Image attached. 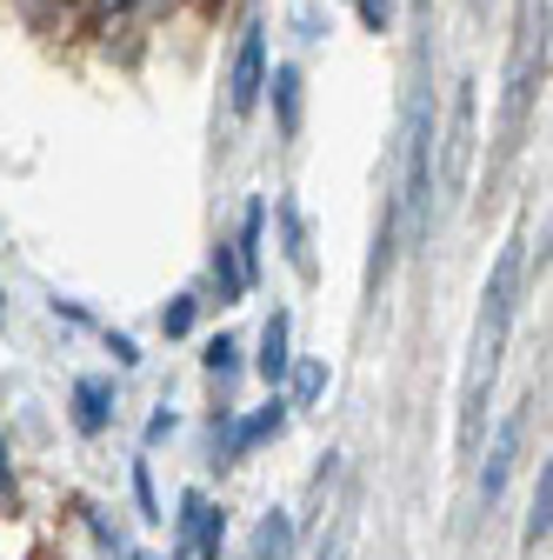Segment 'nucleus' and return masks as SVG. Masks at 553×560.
Returning <instances> with one entry per match:
<instances>
[{
    "label": "nucleus",
    "instance_id": "nucleus-6",
    "mask_svg": "<svg viewBox=\"0 0 553 560\" xmlns=\"http://www.w3.org/2000/svg\"><path fill=\"white\" fill-rule=\"evenodd\" d=\"M273 228H281V254H287V267H294V280H320V260H314V234H307V214H301V200L294 194H273Z\"/></svg>",
    "mask_w": 553,
    "mask_h": 560
},
{
    "label": "nucleus",
    "instance_id": "nucleus-29",
    "mask_svg": "<svg viewBox=\"0 0 553 560\" xmlns=\"http://www.w3.org/2000/svg\"><path fill=\"white\" fill-rule=\"evenodd\" d=\"M413 8H421V14H427V8H434V0H413Z\"/></svg>",
    "mask_w": 553,
    "mask_h": 560
},
{
    "label": "nucleus",
    "instance_id": "nucleus-25",
    "mask_svg": "<svg viewBox=\"0 0 553 560\" xmlns=\"http://www.w3.org/2000/svg\"><path fill=\"white\" fill-rule=\"evenodd\" d=\"M87 8H94L101 21H127V14H133V0H87Z\"/></svg>",
    "mask_w": 553,
    "mask_h": 560
},
{
    "label": "nucleus",
    "instance_id": "nucleus-16",
    "mask_svg": "<svg viewBox=\"0 0 553 560\" xmlns=\"http://www.w3.org/2000/svg\"><path fill=\"white\" fill-rule=\"evenodd\" d=\"M200 368H207V374H214V381L227 387V381H234V374L247 368V347H240L234 334H214V340H207V347H200Z\"/></svg>",
    "mask_w": 553,
    "mask_h": 560
},
{
    "label": "nucleus",
    "instance_id": "nucleus-20",
    "mask_svg": "<svg viewBox=\"0 0 553 560\" xmlns=\"http://www.w3.org/2000/svg\"><path fill=\"white\" fill-rule=\"evenodd\" d=\"M354 14L367 34H393V0H354Z\"/></svg>",
    "mask_w": 553,
    "mask_h": 560
},
{
    "label": "nucleus",
    "instance_id": "nucleus-21",
    "mask_svg": "<svg viewBox=\"0 0 553 560\" xmlns=\"http://www.w3.org/2000/svg\"><path fill=\"white\" fill-rule=\"evenodd\" d=\"M101 340H107V354H114V368H120V374L141 368V347H133V334H114V327H107Z\"/></svg>",
    "mask_w": 553,
    "mask_h": 560
},
{
    "label": "nucleus",
    "instance_id": "nucleus-28",
    "mask_svg": "<svg viewBox=\"0 0 553 560\" xmlns=\"http://www.w3.org/2000/svg\"><path fill=\"white\" fill-rule=\"evenodd\" d=\"M0 327H8V288H0Z\"/></svg>",
    "mask_w": 553,
    "mask_h": 560
},
{
    "label": "nucleus",
    "instance_id": "nucleus-22",
    "mask_svg": "<svg viewBox=\"0 0 553 560\" xmlns=\"http://www.w3.org/2000/svg\"><path fill=\"white\" fill-rule=\"evenodd\" d=\"M348 540H354V527L340 521V527H333V540H320V553H314V560H348Z\"/></svg>",
    "mask_w": 553,
    "mask_h": 560
},
{
    "label": "nucleus",
    "instance_id": "nucleus-7",
    "mask_svg": "<svg viewBox=\"0 0 553 560\" xmlns=\"http://www.w3.org/2000/svg\"><path fill=\"white\" fill-rule=\"evenodd\" d=\"M260 101H273V127H281V140L301 133V114H307V74L294 60H267V88Z\"/></svg>",
    "mask_w": 553,
    "mask_h": 560
},
{
    "label": "nucleus",
    "instance_id": "nucleus-24",
    "mask_svg": "<svg viewBox=\"0 0 553 560\" xmlns=\"http://www.w3.org/2000/svg\"><path fill=\"white\" fill-rule=\"evenodd\" d=\"M167 434H174V407H154V413H148V447H161Z\"/></svg>",
    "mask_w": 553,
    "mask_h": 560
},
{
    "label": "nucleus",
    "instance_id": "nucleus-3",
    "mask_svg": "<svg viewBox=\"0 0 553 560\" xmlns=\"http://www.w3.org/2000/svg\"><path fill=\"white\" fill-rule=\"evenodd\" d=\"M267 27L260 21H247L240 27V40H234V54H227V114L234 120H247L254 107H260V88H267Z\"/></svg>",
    "mask_w": 553,
    "mask_h": 560
},
{
    "label": "nucleus",
    "instance_id": "nucleus-8",
    "mask_svg": "<svg viewBox=\"0 0 553 560\" xmlns=\"http://www.w3.org/2000/svg\"><path fill=\"white\" fill-rule=\"evenodd\" d=\"M287 361H294V314L287 307H273L267 314V327H260V347H254V374L267 381V387H281L287 381Z\"/></svg>",
    "mask_w": 553,
    "mask_h": 560
},
{
    "label": "nucleus",
    "instance_id": "nucleus-2",
    "mask_svg": "<svg viewBox=\"0 0 553 560\" xmlns=\"http://www.w3.org/2000/svg\"><path fill=\"white\" fill-rule=\"evenodd\" d=\"M434 101L413 94L407 101V133H400V187H393V234L407 254H427L434 241V207H440V174H434Z\"/></svg>",
    "mask_w": 553,
    "mask_h": 560
},
{
    "label": "nucleus",
    "instance_id": "nucleus-5",
    "mask_svg": "<svg viewBox=\"0 0 553 560\" xmlns=\"http://www.w3.org/2000/svg\"><path fill=\"white\" fill-rule=\"evenodd\" d=\"M520 441H527V407H514V413L501 420L487 460H480V508H501L507 480H514V460H520Z\"/></svg>",
    "mask_w": 553,
    "mask_h": 560
},
{
    "label": "nucleus",
    "instance_id": "nucleus-4",
    "mask_svg": "<svg viewBox=\"0 0 553 560\" xmlns=\"http://www.w3.org/2000/svg\"><path fill=\"white\" fill-rule=\"evenodd\" d=\"M473 81L454 88V114H447V140H434V174H440V194H460L467 174H473Z\"/></svg>",
    "mask_w": 553,
    "mask_h": 560
},
{
    "label": "nucleus",
    "instance_id": "nucleus-15",
    "mask_svg": "<svg viewBox=\"0 0 553 560\" xmlns=\"http://www.w3.org/2000/svg\"><path fill=\"white\" fill-rule=\"evenodd\" d=\"M546 534H553V460H540L533 501H527V547H546Z\"/></svg>",
    "mask_w": 553,
    "mask_h": 560
},
{
    "label": "nucleus",
    "instance_id": "nucleus-18",
    "mask_svg": "<svg viewBox=\"0 0 553 560\" xmlns=\"http://www.w3.org/2000/svg\"><path fill=\"white\" fill-rule=\"evenodd\" d=\"M133 508H141V521L148 527H161L167 514H161V494H154V467L148 460H133Z\"/></svg>",
    "mask_w": 553,
    "mask_h": 560
},
{
    "label": "nucleus",
    "instance_id": "nucleus-30",
    "mask_svg": "<svg viewBox=\"0 0 553 560\" xmlns=\"http://www.w3.org/2000/svg\"><path fill=\"white\" fill-rule=\"evenodd\" d=\"M127 560H154V553H127Z\"/></svg>",
    "mask_w": 553,
    "mask_h": 560
},
{
    "label": "nucleus",
    "instance_id": "nucleus-27",
    "mask_svg": "<svg viewBox=\"0 0 553 560\" xmlns=\"http://www.w3.org/2000/svg\"><path fill=\"white\" fill-rule=\"evenodd\" d=\"M54 8H60V14H81V8H87V0H54Z\"/></svg>",
    "mask_w": 553,
    "mask_h": 560
},
{
    "label": "nucleus",
    "instance_id": "nucleus-17",
    "mask_svg": "<svg viewBox=\"0 0 553 560\" xmlns=\"http://www.w3.org/2000/svg\"><path fill=\"white\" fill-rule=\"evenodd\" d=\"M193 327H200V294H193V288H180V294L161 307V334H167V340H187Z\"/></svg>",
    "mask_w": 553,
    "mask_h": 560
},
{
    "label": "nucleus",
    "instance_id": "nucleus-11",
    "mask_svg": "<svg viewBox=\"0 0 553 560\" xmlns=\"http://www.w3.org/2000/svg\"><path fill=\"white\" fill-rule=\"evenodd\" d=\"M207 280H214L221 307H240L247 301V273H240V254H234L227 234H214V247H207Z\"/></svg>",
    "mask_w": 553,
    "mask_h": 560
},
{
    "label": "nucleus",
    "instance_id": "nucleus-9",
    "mask_svg": "<svg viewBox=\"0 0 553 560\" xmlns=\"http://www.w3.org/2000/svg\"><path fill=\"white\" fill-rule=\"evenodd\" d=\"M227 241H234V254H240L247 294H254V280H260V260H267V194H247V207H240V228H234Z\"/></svg>",
    "mask_w": 553,
    "mask_h": 560
},
{
    "label": "nucleus",
    "instance_id": "nucleus-26",
    "mask_svg": "<svg viewBox=\"0 0 553 560\" xmlns=\"http://www.w3.org/2000/svg\"><path fill=\"white\" fill-rule=\"evenodd\" d=\"M14 487V454H8V434H0V494Z\"/></svg>",
    "mask_w": 553,
    "mask_h": 560
},
{
    "label": "nucleus",
    "instance_id": "nucleus-14",
    "mask_svg": "<svg viewBox=\"0 0 553 560\" xmlns=\"http://www.w3.org/2000/svg\"><path fill=\"white\" fill-rule=\"evenodd\" d=\"M393 247H400V234H393V200H380L374 254H367V294H374V301H380V288H387V273H393Z\"/></svg>",
    "mask_w": 553,
    "mask_h": 560
},
{
    "label": "nucleus",
    "instance_id": "nucleus-10",
    "mask_svg": "<svg viewBox=\"0 0 553 560\" xmlns=\"http://www.w3.org/2000/svg\"><path fill=\"white\" fill-rule=\"evenodd\" d=\"M114 428V381L107 374H81L74 381V434H107Z\"/></svg>",
    "mask_w": 553,
    "mask_h": 560
},
{
    "label": "nucleus",
    "instance_id": "nucleus-1",
    "mask_svg": "<svg viewBox=\"0 0 553 560\" xmlns=\"http://www.w3.org/2000/svg\"><path fill=\"white\" fill-rule=\"evenodd\" d=\"M520 273H527V234H514L501 247L494 280H487V307H480L473 368H467V394H460V441H467V454L480 447V420H487V394H494V374H501V347H507V327H514V307H520Z\"/></svg>",
    "mask_w": 553,
    "mask_h": 560
},
{
    "label": "nucleus",
    "instance_id": "nucleus-13",
    "mask_svg": "<svg viewBox=\"0 0 553 560\" xmlns=\"http://www.w3.org/2000/svg\"><path fill=\"white\" fill-rule=\"evenodd\" d=\"M294 547H301L294 514H287V508H267L260 527H254V560H294Z\"/></svg>",
    "mask_w": 553,
    "mask_h": 560
},
{
    "label": "nucleus",
    "instance_id": "nucleus-19",
    "mask_svg": "<svg viewBox=\"0 0 553 560\" xmlns=\"http://www.w3.org/2000/svg\"><path fill=\"white\" fill-rule=\"evenodd\" d=\"M200 508H207V494H200V487H187V494H180V514H174V547H187V534H193Z\"/></svg>",
    "mask_w": 553,
    "mask_h": 560
},
{
    "label": "nucleus",
    "instance_id": "nucleus-23",
    "mask_svg": "<svg viewBox=\"0 0 553 560\" xmlns=\"http://www.w3.org/2000/svg\"><path fill=\"white\" fill-rule=\"evenodd\" d=\"M54 320H67V327H94V314H87L81 301H60V294H54Z\"/></svg>",
    "mask_w": 553,
    "mask_h": 560
},
{
    "label": "nucleus",
    "instance_id": "nucleus-12",
    "mask_svg": "<svg viewBox=\"0 0 553 560\" xmlns=\"http://www.w3.org/2000/svg\"><path fill=\"white\" fill-rule=\"evenodd\" d=\"M281 394H287V407H294V413L320 407V394H327V361H320V354H294V361H287Z\"/></svg>",
    "mask_w": 553,
    "mask_h": 560
}]
</instances>
